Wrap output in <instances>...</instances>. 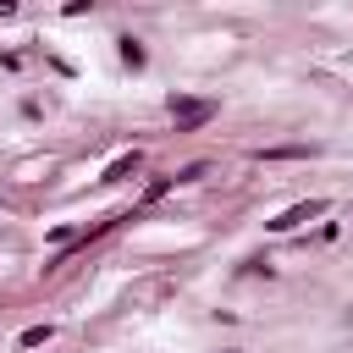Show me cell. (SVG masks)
I'll return each mask as SVG.
<instances>
[{"mask_svg":"<svg viewBox=\"0 0 353 353\" xmlns=\"http://www.w3.org/2000/svg\"><path fill=\"white\" fill-rule=\"evenodd\" d=\"M314 215H325V204H320V199H309V204H292V210H281V215H276L270 226H276V232H292V226H303V221H314Z\"/></svg>","mask_w":353,"mask_h":353,"instance_id":"obj_1","label":"cell"},{"mask_svg":"<svg viewBox=\"0 0 353 353\" xmlns=\"http://www.w3.org/2000/svg\"><path fill=\"white\" fill-rule=\"evenodd\" d=\"M171 116H176V121H204L210 105H204V99H171Z\"/></svg>","mask_w":353,"mask_h":353,"instance_id":"obj_2","label":"cell"},{"mask_svg":"<svg viewBox=\"0 0 353 353\" xmlns=\"http://www.w3.org/2000/svg\"><path fill=\"white\" fill-rule=\"evenodd\" d=\"M39 342H50V325H28L22 331V347H39Z\"/></svg>","mask_w":353,"mask_h":353,"instance_id":"obj_3","label":"cell"}]
</instances>
